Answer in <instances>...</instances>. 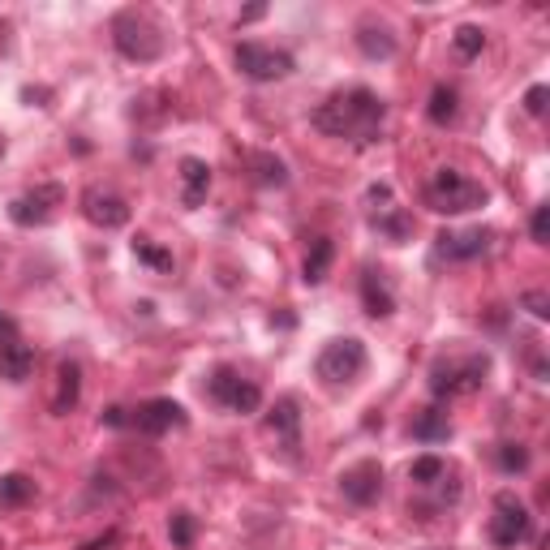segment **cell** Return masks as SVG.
I'll list each match as a JSON object with an SVG mask.
<instances>
[{
	"mask_svg": "<svg viewBox=\"0 0 550 550\" xmlns=\"http://www.w3.org/2000/svg\"><path fill=\"white\" fill-rule=\"evenodd\" d=\"M452 43H456V52L465 56V61H473V56H482V48H486V31L482 26H460V31L452 35Z\"/></svg>",
	"mask_w": 550,
	"mask_h": 550,
	"instance_id": "obj_30",
	"label": "cell"
},
{
	"mask_svg": "<svg viewBox=\"0 0 550 550\" xmlns=\"http://www.w3.org/2000/svg\"><path fill=\"white\" fill-rule=\"evenodd\" d=\"M237 69L250 82H280V78L293 74L297 61H293V52H284V48L245 39V43H237Z\"/></svg>",
	"mask_w": 550,
	"mask_h": 550,
	"instance_id": "obj_8",
	"label": "cell"
},
{
	"mask_svg": "<svg viewBox=\"0 0 550 550\" xmlns=\"http://www.w3.org/2000/svg\"><path fill=\"white\" fill-rule=\"evenodd\" d=\"M250 172H254L258 185H267V190H284V185H288L284 159H275L271 151H250Z\"/></svg>",
	"mask_w": 550,
	"mask_h": 550,
	"instance_id": "obj_23",
	"label": "cell"
},
{
	"mask_svg": "<svg viewBox=\"0 0 550 550\" xmlns=\"http://www.w3.org/2000/svg\"><path fill=\"white\" fill-rule=\"evenodd\" d=\"M82 215L91 220L95 228H104V233H117V228H125L129 224V202L121 198V194H112V190H104V185H91V190H82Z\"/></svg>",
	"mask_w": 550,
	"mask_h": 550,
	"instance_id": "obj_12",
	"label": "cell"
},
{
	"mask_svg": "<svg viewBox=\"0 0 550 550\" xmlns=\"http://www.w3.org/2000/svg\"><path fill=\"white\" fill-rule=\"evenodd\" d=\"M267 13V5H250V9H241V18H237V26H245V22H258Z\"/></svg>",
	"mask_w": 550,
	"mask_h": 550,
	"instance_id": "obj_36",
	"label": "cell"
},
{
	"mask_svg": "<svg viewBox=\"0 0 550 550\" xmlns=\"http://www.w3.org/2000/svg\"><path fill=\"white\" fill-rule=\"evenodd\" d=\"M370 224L379 228L383 237H392V241H409V233H413V220H409V211H400V207H392V202H387V207H379L370 215Z\"/></svg>",
	"mask_w": 550,
	"mask_h": 550,
	"instance_id": "obj_25",
	"label": "cell"
},
{
	"mask_svg": "<svg viewBox=\"0 0 550 550\" xmlns=\"http://www.w3.org/2000/svg\"><path fill=\"white\" fill-rule=\"evenodd\" d=\"M413 439H422V443L452 439V417H447L443 404H430V409H422L413 417Z\"/></svg>",
	"mask_w": 550,
	"mask_h": 550,
	"instance_id": "obj_21",
	"label": "cell"
},
{
	"mask_svg": "<svg viewBox=\"0 0 550 550\" xmlns=\"http://www.w3.org/2000/svg\"><path fill=\"white\" fill-rule=\"evenodd\" d=\"M112 43H117V52L125 61H138V65H151L164 56V31L142 9H121L112 18Z\"/></svg>",
	"mask_w": 550,
	"mask_h": 550,
	"instance_id": "obj_2",
	"label": "cell"
},
{
	"mask_svg": "<svg viewBox=\"0 0 550 550\" xmlns=\"http://www.w3.org/2000/svg\"><path fill=\"white\" fill-rule=\"evenodd\" d=\"M340 495L353 503V508H370L383 495V465L379 460H357L353 469L340 473Z\"/></svg>",
	"mask_w": 550,
	"mask_h": 550,
	"instance_id": "obj_14",
	"label": "cell"
},
{
	"mask_svg": "<svg viewBox=\"0 0 550 550\" xmlns=\"http://www.w3.org/2000/svg\"><path fill=\"white\" fill-rule=\"evenodd\" d=\"M331 263H336V241L331 237H314L306 250V263H301V280L310 288H318L331 275Z\"/></svg>",
	"mask_w": 550,
	"mask_h": 550,
	"instance_id": "obj_20",
	"label": "cell"
},
{
	"mask_svg": "<svg viewBox=\"0 0 550 550\" xmlns=\"http://www.w3.org/2000/svg\"><path fill=\"white\" fill-rule=\"evenodd\" d=\"M78 400H82V366L78 361H61V366H56V387H52L48 409H52V417H69L78 409Z\"/></svg>",
	"mask_w": 550,
	"mask_h": 550,
	"instance_id": "obj_16",
	"label": "cell"
},
{
	"mask_svg": "<svg viewBox=\"0 0 550 550\" xmlns=\"http://www.w3.org/2000/svg\"><path fill=\"white\" fill-rule=\"evenodd\" d=\"M134 254H138V263H147L151 271H172V267H177V258H172L168 250H159L151 237H138L134 241Z\"/></svg>",
	"mask_w": 550,
	"mask_h": 550,
	"instance_id": "obj_28",
	"label": "cell"
},
{
	"mask_svg": "<svg viewBox=\"0 0 550 550\" xmlns=\"http://www.w3.org/2000/svg\"><path fill=\"white\" fill-rule=\"evenodd\" d=\"M61 207H65V185L43 181V185H35V190H26V194H18L9 202V220L18 228H43V224L56 220V211Z\"/></svg>",
	"mask_w": 550,
	"mask_h": 550,
	"instance_id": "obj_9",
	"label": "cell"
},
{
	"mask_svg": "<svg viewBox=\"0 0 550 550\" xmlns=\"http://www.w3.org/2000/svg\"><path fill=\"white\" fill-rule=\"evenodd\" d=\"M168 538H172V546H177V550H190L194 538H198V520H194V512H172V520H168Z\"/></svg>",
	"mask_w": 550,
	"mask_h": 550,
	"instance_id": "obj_27",
	"label": "cell"
},
{
	"mask_svg": "<svg viewBox=\"0 0 550 550\" xmlns=\"http://www.w3.org/2000/svg\"><path fill=\"white\" fill-rule=\"evenodd\" d=\"M546 99H550V91H546L542 82L529 86V91H525V112H529V117H542V112H546Z\"/></svg>",
	"mask_w": 550,
	"mask_h": 550,
	"instance_id": "obj_33",
	"label": "cell"
},
{
	"mask_svg": "<svg viewBox=\"0 0 550 550\" xmlns=\"http://www.w3.org/2000/svg\"><path fill=\"white\" fill-rule=\"evenodd\" d=\"M520 306H525L533 318H550V297L542 293V288H529V293L520 297Z\"/></svg>",
	"mask_w": 550,
	"mask_h": 550,
	"instance_id": "obj_32",
	"label": "cell"
},
{
	"mask_svg": "<svg viewBox=\"0 0 550 550\" xmlns=\"http://www.w3.org/2000/svg\"><path fill=\"white\" fill-rule=\"evenodd\" d=\"M495 460L503 473H525L529 469V447L525 443H499L495 447Z\"/></svg>",
	"mask_w": 550,
	"mask_h": 550,
	"instance_id": "obj_29",
	"label": "cell"
},
{
	"mask_svg": "<svg viewBox=\"0 0 550 550\" xmlns=\"http://www.w3.org/2000/svg\"><path fill=\"white\" fill-rule=\"evenodd\" d=\"M490 241L495 233L490 228H469V233H439L434 237V258H447V263H473V258H482L490 250Z\"/></svg>",
	"mask_w": 550,
	"mask_h": 550,
	"instance_id": "obj_15",
	"label": "cell"
},
{
	"mask_svg": "<svg viewBox=\"0 0 550 550\" xmlns=\"http://www.w3.org/2000/svg\"><path fill=\"white\" fill-rule=\"evenodd\" d=\"M361 306H366L370 318H392L396 314V297L392 288H387V280L374 267L361 271Z\"/></svg>",
	"mask_w": 550,
	"mask_h": 550,
	"instance_id": "obj_18",
	"label": "cell"
},
{
	"mask_svg": "<svg viewBox=\"0 0 550 550\" xmlns=\"http://www.w3.org/2000/svg\"><path fill=\"white\" fill-rule=\"evenodd\" d=\"M117 546H121V533H117V529H104L99 538L82 542V550H117Z\"/></svg>",
	"mask_w": 550,
	"mask_h": 550,
	"instance_id": "obj_34",
	"label": "cell"
},
{
	"mask_svg": "<svg viewBox=\"0 0 550 550\" xmlns=\"http://www.w3.org/2000/svg\"><path fill=\"white\" fill-rule=\"evenodd\" d=\"M185 422H190L185 409L168 396H155V400L138 404V409L129 413V426H134L138 434H147V439H159V434H168V430H181Z\"/></svg>",
	"mask_w": 550,
	"mask_h": 550,
	"instance_id": "obj_13",
	"label": "cell"
},
{
	"mask_svg": "<svg viewBox=\"0 0 550 550\" xmlns=\"http://www.w3.org/2000/svg\"><path fill=\"white\" fill-rule=\"evenodd\" d=\"M35 477L26 473H5L0 477V508H26V503H35Z\"/></svg>",
	"mask_w": 550,
	"mask_h": 550,
	"instance_id": "obj_24",
	"label": "cell"
},
{
	"mask_svg": "<svg viewBox=\"0 0 550 550\" xmlns=\"http://www.w3.org/2000/svg\"><path fill=\"white\" fill-rule=\"evenodd\" d=\"M267 430H271V439L275 447L284 452V460H301V404L293 396H280L271 404V413H267Z\"/></svg>",
	"mask_w": 550,
	"mask_h": 550,
	"instance_id": "obj_11",
	"label": "cell"
},
{
	"mask_svg": "<svg viewBox=\"0 0 550 550\" xmlns=\"http://www.w3.org/2000/svg\"><path fill=\"white\" fill-rule=\"evenodd\" d=\"M104 426H112V430H121V426H129V409H121V404H112V409L99 417Z\"/></svg>",
	"mask_w": 550,
	"mask_h": 550,
	"instance_id": "obj_35",
	"label": "cell"
},
{
	"mask_svg": "<svg viewBox=\"0 0 550 550\" xmlns=\"http://www.w3.org/2000/svg\"><path fill=\"white\" fill-rule=\"evenodd\" d=\"M426 117H430V125H439V129H447L460 117V91H456V86H447V82L434 86L430 104H426Z\"/></svg>",
	"mask_w": 550,
	"mask_h": 550,
	"instance_id": "obj_22",
	"label": "cell"
},
{
	"mask_svg": "<svg viewBox=\"0 0 550 550\" xmlns=\"http://www.w3.org/2000/svg\"><path fill=\"white\" fill-rule=\"evenodd\" d=\"M207 396L215 404H224L228 413L250 417V413H258V404H263V387H258L254 379H245V374L233 370V366H215L211 379H207Z\"/></svg>",
	"mask_w": 550,
	"mask_h": 550,
	"instance_id": "obj_6",
	"label": "cell"
},
{
	"mask_svg": "<svg viewBox=\"0 0 550 550\" xmlns=\"http://www.w3.org/2000/svg\"><path fill=\"white\" fill-rule=\"evenodd\" d=\"M177 172H181V207H190V211L202 207L211 194V164L198 155H185L177 164Z\"/></svg>",
	"mask_w": 550,
	"mask_h": 550,
	"instance_id": "obj_17",
	"label": "cell"
},
{
	"mask_svg": "<svg viewBox=\"0 0 550 550\" xmlns=\"http://www.w3.org/2000/svg\"><path fill=\"white\" fill-rule=\"evenodd\" d=\"M490 542L499 550H516L520 542L533 538V512L520 503L512 490H499L495 495V516H490Z\"/></svg>",
	"mask_w": 550,
	"mask_h": 550,
	"instance_id": "obj_7",
	"label": "cell"
},
{
	"mask_svg": "<svg viewBox=\"0 0 550 550\" xmlns=\"http://www.w3.org/2000/svg\"><path fill=\"white\" fill-rule=\"evenodd\" d=\"M314 129L327 138H344L353 147H374L383 138V121H387V104L370 86H349V91L327 95L314 108Z\"/></svg>",
	"mask_w": 550,
	"mask_h": 550,
	"instance_id": "obj_1",
	"label": "cell"
},
{
	"mask_svg": "<svg viewBox=\"0 0 550 550\" xmlns=\"http://www.w3.org/2000/svg\"><path fill=\"white\" fill-rule=\"evenodd\" d=\"M486 374H490V357H482V353L460 357V361H434V370H430V392H434V400L473 396V392H482Z\"/></svg>",
	"mask_w": 550,
	"mask_h": 550,
	"instance_id": "obj_4",
	"label": "cell"
},
{
	"mask_svg": "<svg viewBox=\"0 0 550 550\" xmlns=\"http://www.w3.org/2000/svg\"><path fill=\"white\" fill-rule=\"evenodd\" d=\"M35 370V349L22 340L18 323L9 314H0V379L5 383H26Z\"/></svg>",
	"mask_w": 550,
	"mask_h": 550,
	"instance_id": "obj_10",
	"label": "cell"
},
{
	"mask_svg": "<svg viewBox=\"0 0 550 550\" xmlns=\"http://www.w3.org/2000/svg\"><path fill=\"white\" fill-rule=\"evenodd\" d=\"M409 477H413V486H422V490H430V486H439V482H447V460L443 456H417L413 465H409Z\"/></svg>",
	"mask_w": 550,
	"mask_h": 550,
	"instance_id": "obj_26",
	"label": "cell"
},
{
	"mask_svg": "<svg viewBox=\"0 0 550 550\" xmlns=\"http://www.w3.org/2000/svg\"><path fill=\"white\" fill-rule=\"evenodd\" d=\"M490 190L482 181L465 177L460 168H439L434 177L426 181V207L439 211V215H465V211H477L486 207Z\"/></svg>",
	"mask_w": 550,
	"mask_h": 550,
	"instance_id": "obj_3",
	"label": "cell"
},
{
	"mask_svg": "<svg viewBox=\"0 0 550 550\" xmlns=\"http://www.w3.org/2000/svg\"><path fill=\"white\" fill-rule=\"evenodd\" d=\"M370 366V353H366V344H361L357 336H344V340H331L323 353H318L314 361V374L323 379L327 387H349L357 383L361 374H366Z\"/></svg>",
	"mask_w": 550,
	"mask_h": 550,
	"instance_id": "obj_5",
	"label": "cell"
},
{
	"mask_svg": "<svg viewBox=\"0 0 550 550\" xmlns=\"http://www.w3.org/2000/svg\"><path fill=\"white\" fill-rule=\"evenodd\" d=\"M357 48H361V56H370V61H392V56H396V35H392V26L366 18V22L357 26Z\"/></svg>",
	"mask_w": 550,
	"mask_h": 550,
	"instance_id": "obj_19",
	"label": "cell"
},
{
	"mask_svg": "<svg viewBox=\"0 0 550 550\" xmlns=\"http://www.w3.org/2000/svg\"><path fill=\"white\" fill-rule=\"evenodd\" d=\"M529 237H533V245H546V241H550V207H538V211H533Z\"/></svg>",
	"mask_w": 550,
	"mask_h": 550,
	"instance_id": "obj_31",
	"label": "cell"
}]
</instances>
